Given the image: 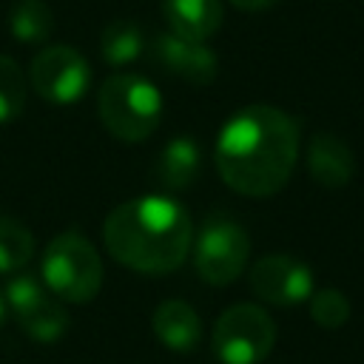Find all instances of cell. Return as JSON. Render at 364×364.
<instances>
[{"instance_id": "obj_15", "label": "cell", "mask_w": 364, "mask_h": 364, "mask_svg": "<svg viewBox=\"0 0 364 364\" xmlns=\"http://www.w3.org/2000/svg\"><path fill=\"white\" fill-rule=\"evenodd\" d=\"M145 51V34L134 20H111L100 34V54L108 65H131Z\"/></svg>"}, {"instance_id": "obj_8", "label": "cell", "mask_w": 364, "mask_h": 364, "mask_svg": "<svg viewBox=\"0 0 364 364\" xmlns=\"http://www.w3.org/2000/svg\"><path fill=\"white\" fill-rule=\"evenodd\" d=\"M28 82L46 102L71 105L88 91L91 68L88 60L65 43L43 46L28 65Z\"/></svg>"}, {"instance_id": "obj_2", "label": "cell", "mask_w": 364, "mask_h": 364, "mask_svg": "<svg viewBox=\"0 0 364 364\" xmlns=\"http://www.w3.org/2000/svg\"><path fill=\"white\" fill-rule=\"evenodd\" d=\"M105 250L125 267L148 276H165L191 253L193 225L188 210L165 196L148 193L119 202L102 222Z\"/></svg>"}, {"instance_id": "obj_14", "label": "cell", "mask_w": 364, "mask_h": 364, "mask_svg": "<svg viewBox=\"0 0 364 364\" xmlns=\"http://www.w3.org/2000/svg\"><path fill=\"white\" fill-rule=\"evenodd\" d=\"M162 17L173 34L208 43L222 26V0H162Z\"/></svg>"}, {"instance_id": "obj_12", "label": "cell", "mask_w": 364, "mask_h": 364, "mask_svg": "<svg viewBox=\"0 0 364 364\" xmlns=\"http://www.w3.org/2000/svg\"><path fill=\"white\" fill-rule=\"evenodd\" d=\"M151 327H154L159 344L173 353H191L202 341V321H199L196 310L182 299H165L154 310Z\"/></svg>"}, {"instance_id": "obj_3", "label": "cell", "mask_w": 364, "mask_h": 364, "mask_svg": "<svg viewBox=\"0 0 364 364\" xmlns=\"http://www.w3.org/2000/svg\"><path fill=\"white\" fill-rule=\"evenodd\" d=\"M100 122L122 142L148 139L162 119V97L156 85L139 74H111L97 91Z\"/></svg>"}, {"instance_id": "obj_6", "label": "cell", "mask_w": 364, "mask_h": 364, "mask_svg": "<svg viewBox=\"0 0 364 364\" xmlns=\"http://www.w3.org/2000/svg\"><path fill=\"white\" fill-rule=\"evenodd\" d=\"M250 256L247 230L225 213L208 216L193 239V267L202 282L225 287L236 282Z\"/></svg>"}, {"instance_id": "obj_10", "label": "cell", "mask_w": 364, "mask_h": 364, "mask_svg": "<svg viewBox=\"0 0 364 364\" xmlns=\"http://www.w3.org/2000/svg\"><path fill=\"white\" fill-rule=\"evenodd\" d=\"M151 57L156 60V65L191 85H210L216 80L219 71V60L216 54L199 43V40H188L179 34H156L151 43Z\"/></svg>"}, {"instance_id": "obj_20", "label": "cell", "mask_w": 364, "mask_h": 364, "mask_svg": "<svg viewBox=\"0 0 364 364\" xmlns=\"http://www.w3.org/2000/svg\"><path fill=\"white\" fill-rule=\"evenodd\" d=\"M228 3L236 6V9H242V11H264V9H270L279 0H228Z\"/></svg>"}, {"instance_id": "obj_18", "label": "cell", "mask_w": 364, "mask_h": 364, "mask_svg": "<svg viewBox=\"0 0 364 364\" xmlns=\"http://www.w3.org/2000/svg\"><path fill=\"white\" fill-rule=\"evenodd\" d=\"M28 97V80L17 60L0 54V122H11L23 114Z\"/></svg>"}, {"instance_id": "obj_17", "label": "cell", "mask_w": 364, "mask_h": 364, "mask_svg": "<svg viewBox=\"0 0 364 364\" xmlns=\"http://www.w3.org/2000/svg\"><path fill=\"white\" fill-rule=\"evenodd\" d=\"M34 256V236L31 230L0 213V273H17L23 270Z\"/></svg>"}, {"instance_id": "obj_4", "label": "cell", "mask_w": 364, "mask_h": 364, "mask_svg": "<svg viewBox=\"0 0 364 364\" xmlns=\"http://www.w3.org/2000/svg\"><path fill=\"white\" fill-rule=\"evenodd\" d=\"M43 284L60 301H91L102 287V259L97 247L77 230L54 236L43 250Z\"/></svg>"}, {"instance_id": "obj_9", "label": "cell", "mask_w": 364, "mask_h": 364, "mask_svg": "<svg viewBox=\"0 0 364 364\" xmlns=\"http://www.w3.org/2000/svg\"><path fill=\"white\" fill-rule=\"evenodd\" d=\"M250 290L273 307H296L313 293V270L290 253H267L250 267Z\"/></svg>"}, {"instance_id": "obj_19", "label": "cell", "mask_w": 364, "mask_h": 364, "mask_svg": "<svg viewBox=\"0 0 364 364\" xmlns=\"http://www.w3.org/2000/svg\"><path fill=\"white\" fill-rule=\"evenodd\" d=\"M307 307H310V318L324 330H338L350 318V299L336 287L313 290L307 299Z\"/></svg>"}, {"instance_id": "obj_16", "label": "cell", "mask_w": 364, "mask_h": 364, "mask_svg": "<svg viewBox=\"0 0 364 364\" xmlns=\"http://www.w3.org/2000/svg\"><path fill=\"white\" fill-rule=\"evenodd\" d=\"M9 31L20 43H46L54 31V14L46 0H17L9 9Z\"/></svg>"}, {"instance_id": "obj_11", "label": "cell", "mask_w": 364, "mask_h": 364, "mask_svg": "<svg viewBox=\"0 0 364 364\" xmlns=\"http://www.w3.org/2000/svg\"><path fill=\"white\" fill-rule=\"evenodd\" d=\"M307 171L321 188H344L355 176L353 148L327 131H318L307 142Z\"/></svg>"}, {"instance_id": "obj_5", "label": "cell", "mask_w": 364, "mask_h": 364, "mask_svg": "<svg viewBox=\"0 0 364 364\" xmlns=\"http://www.w3.org/2000/svg\"><path fill=\"white\" fill-rule=\"evenodd\" d=\"M276 344V324L270 313L259 304H233L228 307L210 336L213 355L222 364H259L270 355Z\"/></svg>"}, {"instance_id": "obj_21", "label": "cell", "mask_w": 364, "mask_h": 364, "mask_svg": "<svg viewBox=\"0 0 364 364\" xmlns=\"http://www.w3.org/2000/svg\"><path fill=\"white\" fill-rule=\"evenodd\" d=\"M3 318H6V301H3V296H0V324H3Z\"/></svg>"}, {"instance_id": "obj_7", "label": "cell", "mask_w": 364, "mask_h": 364, "mask_svg": "<svg viewBox=\"0 0 364 364\" xmlns=\"http://www.w3.org/2000/svg\"><path fill=\"white\" fill-rule=\"evenodd\" d=\"M3 301L14 313L23 333L34 341H60L71 324L63 301L31 273H14L3 290Z\"/></svg>"}, {"instance_id": "obj_13", "label": "cell", "mask_w": 364, "mask_h": 364, "mask_svg": "<svg viewBox=\"0 0 364 364\" xmlns=\"http://www.w3.org/2000/svg\"><path fill=\"white\" fill-rule=\"evenodd\" d=\"M199 165H202L199 145L191 136L179 134L171 142H165V148L159 151V156L154 162L151 176L162 191H185L196 182Z\"/></svg>"}, {"instance_id": "obj_1", "label": "cell", "mask_w": 364, "mask_h": 364, "mask_svg": "<svg viewBox=\"0 0 364 364\" xmlns=\"http://www.w3.org/2000/svg\"><path fill=\"white\" fill-rule=\"evenodd\" d=\"M299 148L301 134L290 114L273 105H247L219 131L216 171L242 196H273L287 185L299 162Z\"/></svg>"}]
</instances>
